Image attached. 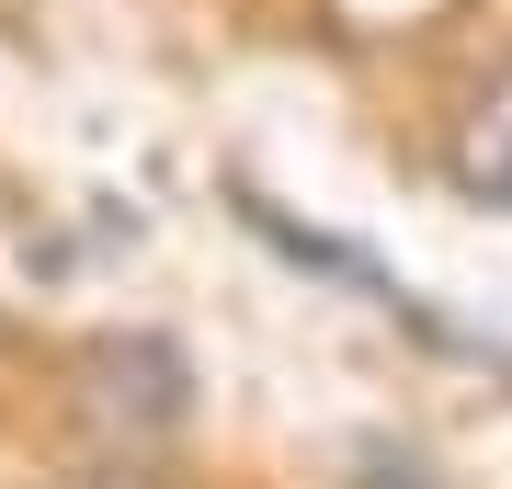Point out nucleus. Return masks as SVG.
<instances>
[{
	"instance_id": "f257e3e1",
	"label": "nucleus",
	"mask_w": 512,
	"mask_h": 489,
	"mask_svg": "<svg viewBox=\"0 0 512 489\" xmlns=\"http://www.w3.org/2000/svg\"><path fill=\"white\" fill-rule=\"evenodd\" d=\"M467 182L512 205V80L490 91V103H478V126H467Z\"/></svg>"
}]
</instances>
